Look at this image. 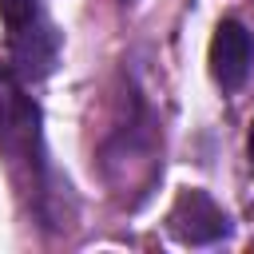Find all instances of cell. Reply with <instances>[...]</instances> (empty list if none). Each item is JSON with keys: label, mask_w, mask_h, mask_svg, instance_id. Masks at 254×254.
Wrapping results in <instances>:
<instances>
[{"label": "cell", "mask_w": 254, "mask_h": 254, "mask_svg": "<svg viewBox=\"0 0 254 254\" xmlns=\"http://www.w3.org/2000/svg\"><path fill=\"white\" fill-rule=\"evenodd\" d=\"M171 230L175 238L190 242V246H206V242H218L230 234V222L222 214V206L206 194V190H183L171 206Z\"/></svg>", "instance_id": "6da1fadb"}, {"label": "cell", "mask_w": 254, "mask_h": 254, "mask_svg": "<svg viewBox=\"0 0 254 254\" xmlns=\"http://www.w3.org/2000/svg\"><path fill=\"white\" fill-rule=\"evenodd\" d=\"M254 64V36L238 24V20H222L210 36V75L218 87L234 91L242 87V79L250 75Z\"/></svg>", "instance_id": "7a4b0ae2"}, {"label": "cell", "mask_w": 254, "mask_h": 254, "mask_svg": "<svg viewBox=\"0 0 254 254\" xmlns=\"http://www.w3.org/2000/svg\"><path fill=\"white\" fill-rule=\"evenodd\" d=\"M12 52H16L20 71H28V75H48L52 64H56V52H60V36H56V28H52L44 16H36L32 24L12 28Z\"/></svg>", "instance_id": "3957f363"}, {"label": "cell", "mask_w": 254, "mask_h": 254, "mask_svg": "<svg viewBox=\"0 0 254 254\" xmlns=\"http://www.w3.org/2000/svg\"><path fill=\"white\" fill-rule=\"evenodd\" d=\"M24 115H28V107H24V99H20V87H16V79L0 67V131L16 127Z\"/></svg>", "instance_id": "277c9868"}, {"label": "cell", "mask_w": 254, "mask_h": 254, "mask_svg": "<svg viewBox=\"0 0 254 254\" xmlns=\"http://www.w3.org/2000/svg\"><path fill=\"white\" fill-rule=\"evenodd\" d=\"M0 16L8 28H24L44 12H40V0H0Z\"/></svg>", "instance_id": "5b68a950"}, {"label": "cell", "mask_w": 254, "mask_h": 254, "mask_svg": "<svg viewBox=\"0 0 254 254\" xmlns=\"http://www.w3.org/2000/svg\"><path fill=\"white\" fill-rule=\"evenodd\" d=\"M246 147H250V167H254V123H250V139H246Z\"/></svg>", "instance_id": "8992f818"}]
</instances>
